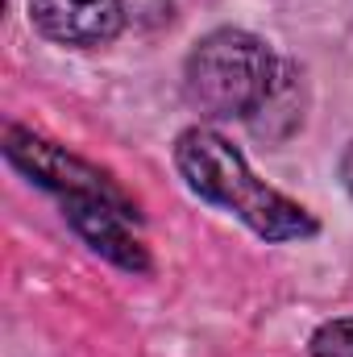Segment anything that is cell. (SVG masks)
I'll return each instance as SVG.
<instances>
[{
    "label": "cell",
    "mask_w": 353,
    "mask_h": 357,
    "mask_svg": "<svg viewBox=\"0 0 353 357\" xmlns=\"http://www.w3.org/2000/svg\"><path fill=\"white\" fill-rule=\"evenodd\" d=\"M29 21L59 46H104L121 33V0H29Z\"/></svg>",
    "instance_id": "obj_3"
},
{
    "label": "cell",
    "mask_w": 353,
    "mask_h": 357,
    "mask_svg": "<svg viewBox=\"0 0 353 357\" xmlns=\"http://www.w3.org/2000/svg\"><path fill=\"white\" fill-rule=\"evenodd\" d=\"M341 178H345V191L353 195V142H350V150H345V158H341Z\"/></svg>",
    "instance_id": "obj_6"
},
{
    "label": "cell",
    "mask_w": 353,
    "mask_h": 357,
    "mask_svg": "<svg viewBox=\"0 0 353 357\" xmlns=\"http://www.w3.org/2000/svg\"><path fill=\"white\" fill-rule=\"evenodd\" d=\"M175 167L183 175V183L200 199L241 216L266 241H303V237L316 233L312 212L299 208L295 199H287L283 191L266 187L262 178H254V171L246 167V158L216 129L195 125V129L179 133Z\"/></svg>",
    "instance_id": "obj_1"
},
{
    "label": "cell",
    "mask_w": 353,
    "mask_h": 357,
    "mask_svg": "<svg viewBox=\"0 0 353 357\" xmlns=\"http://www.w3.org/2000/svg\"><path fill=\"white\" fill-rule=\"evenodd\" d=\"M278 75L283 71L266 50V42H258L246 29H216L200 38L195 50L187 54L183 91L200 116L254 121V112H262L278 88Z\"/></svg>",
    "instance_id": "obj_2"
},
{
    "label": "cell",
    "mask_w": 353,
    "mask_h": 357,
    "mask_svg": "<svg viewBox=\"0 0 353 357\" xmlns=\"http://www.w3.org/2000/svg\"><path fill=\"white\" fill-rule=\"evenodd\" d=\"M63 208L71 216V225L84 233L96 254L112 258L117 266L125 270H150V258L142 250V241L125 229L129 208L112 195H63Z\"/></svg>",
    "instance_id": "obj_4"
},
{
    "label": "cell",
    "mask_w": 353,
    "mask_h": 357,
    "mask_svg": "<svg viewBox=\"0 0 353 357\" xmlns=\"http://www.w3.org/2000/svg\"><path fill=\"white\" fill-rule=\"evenodd\" d=\"M312 357H353V320H329L312 333Z\"/></svg>",
    "instance_id": "obj_5"
}]
</instances>
